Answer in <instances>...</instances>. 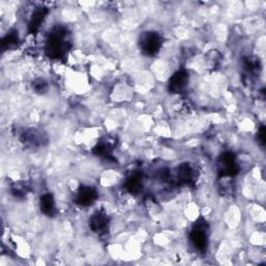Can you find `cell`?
I'll return each mask as SVG.
<instances>
[{"instance_id": "obj_1", "label": "cell", "mask_w": 266, "mask_h": 266, "mask_svg": "<svg viewBox=\"0 0 266 266\" xmlns=\"http://www.w3.org/2000/svg\"><path fill=\"white\" fill-rule=\"evenodd\" d=\"M68 33L63 27L55 28L46 43V53L52 59H60L68 51Z\"/></svg>"}, {"instance_id": "obj_2", "label": "cell", "mask_w": 266, "mask_h": 266, "mask_svg": "<svg viewBox=\"0 0 266 266\" xmlns=\"http://www.w3.org/2000/svg\"><path fill=\"white\" fill-rule=\"evenodd\" d=\"M162 40L157 32L148 31L142 35L140 40V47L144 54L153 56L157 54L161 48Z\"/></svg>"}, {"instance_id": "obj_3", "label": "cell", "mask_w": 266, "mask_h": 266, "mask_svg": "<svg viewBox=\"0 0 266 266\" xmlns=\"http://www.w3.org/2000/svg\"><path fill=\"white\" fill-rule=\"evenodd\" d=\"M239 172L235 156L232 153H224L218 160V174L220 177H233Z\"/></svg>"}, {"instance_id": "obj_4", "label": "cell", "mask_w": 266, "mask_h": 266, "mask_svg": "<svg viewBox=\"0 0 266 266\" xmlns=\"http://www.w3.org/2000/svg\"><path fill=\"white\" fill-rule=\"evenodd\" d=\"M190 242L197 251H205L208 246V235L203 225H195L189 235Z\"/></svg>"}, {"instance_id": "obj_5", "label": "cell", "mask_w": 266, "mask_h": 266, "mask_svg": "<svg viewBox=\"0 0 266 266\" xmlns=\"http://www.w3.org/2000/svg\"><path fill=\"white\" fill-rule=\"evenodd\" d=\"M98 197V192L94 187L82 186L80 187L75 194V203L82 207H87L94 204Z\"/></svg>"}, {"instance_id": "obj_6", "label": "cell", "mask_w": 266, "mask_h": 266, "mask_svg": "<svg viewBox=\"0 0 266 266\" xmlns=\"http://www.w3.org/2000/svg\"><path fill=\"white\" fill-rule=\"evenodd\" d=\"M188 81H189V75L187 74V72L184 70H180L176 72L170 79L169 91L173 94L181 93L187 87Z\"/></svg>"}, {"instance_id": "obj_7", "label": "cell", "mask_w": 266, "mask_h": 266, "mask_svg": "<svg viewBox=\"0 0 266 266\" xmlns=\"http://www.w3.org/2000/svg\"><path fill=\"white\" fill-rule=\"evenodd\" d=\"M49 11L46 8H38L33 11L30 20L28 22V32L31 35H35V33L40 29L41 25L44 23L46 16L48 15Z\"/></svg>"}, {"instance_id": "obj_8", "label": "cell", "mask_w": 266, "mask_h": 266, "mask_svg": "<svg viewBox=\"0 0 266 266\" xmlns=\"http://www.w3.org/2000/svg\"><path fill=\"white\" fill-rule=\"evenodd\" d=\"M108 216L103 212H96L94 215L90 218V228L95 233H102L104 232L108 227Z\"/></svg>"}, {"instance_id": "obj_9", "label": "cell", "mask_w": 266, "mask_h": 266, "mask_svg": "<svg viewBox=\"0 0 266 266\" xmlns=\"http://www.w3.org/2000/svg\"><path fill=\"white\" fill-rule=\"evenodd\" d=\"M22 141L24 144L30 147H38V146H42L45 140L43 139L42 132L31 129L23 133Z\"/></svg>"}, {"instance_id": "obj_10", "label": "cell", "mask_w": 266, "mask_h": 266, "mask_svg": "<svg viewBox=\"0 0 266 266\" xmlns=\"http://www.w3.org/2000/svg\"><path fill=\"white\" fill-rule=\"evenodd\" d=\"M126 190L131 194H138L143 190V177L141 174H132L125 182Z\"/></svg>"}, {"instance_id": "obj_11", "label": "cell", "mask_w": 266, "mask_h": 266, "mask_svg": "<svg viewBox=\"0 0 266 266\" xmlns=\"http://www.w3.org/2000/svg\"><path fill=\"white\" fill-rule=\"evenodd\" d=\"M40 209L46 215H52L55 212V201L52 194L45 193L41 196Z\"/></svg>"}, {"instance_id": "obj_12", "label": "cell", "mask_w": 266, "mask_h": 266, "mask_svg": "<svg viewBox=\"0 0 266 266\" xmlns=\"http://www.w3.org/2000/svg\"><path fill=\"white\" fill-rule=\"evenodd\" d=\"M178 177L182 183H190L193 180V171L191 166L188 164L181 165Z\"/></svg>"}, {"instance_id": "obj_13", "label": "cell", "mask_w": 266, "mask_h": 266, "mask_svg": "<svg viewBox=\"0 0 266 266\" xmlns=\"http://www.w3.org/2000/svg\"><path fill=\"white\" fill-rule=\"evenodd\" d=\"M19 37H18V31H10L8 35L3 39V48H11L18 44Z\"/></svg>"}, {"instance_id": "obj_14", "label": "cell", "mask_w": 266, "mask_h": 266, "mask_svg": "<svg viewBox=\"0 0 266 266\" xmlns=\"http://www.w3.org/2000/svg\"><path fill=\"white\" fill-rule=\"evenodd\" d=\"M32 88L37 93H45L48 90V83L44 79H38L32 83Z\"/></svg>"}, {"instance_id": "obj_15", "label": "cell", "mask_w": 266, "mask_h": 266, "mask_svg": "<svg viewBox=\"0 0 266 266\" xmlns=\"http://www.w3.org/2000/svg\"><path fill=\"white\" fill-rule=\"evenodd\" d=\"M257 138H258L259 143H260L262 146H264V144H265V128H264L263 126L260 128V130H259V132H258Z\"/></svg>"}]
</instances>
